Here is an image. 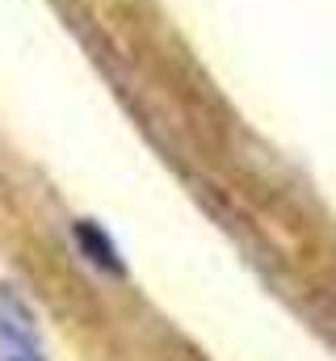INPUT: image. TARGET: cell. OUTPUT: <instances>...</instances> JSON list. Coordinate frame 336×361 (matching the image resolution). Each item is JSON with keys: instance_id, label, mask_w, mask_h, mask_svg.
<instances>
[{"instance_id": "cell-1", "label": "cell", "mask_w": 336, "mask_h": 361, "mask_svg": "<svg viewBox=\"0 0 336 361\" xmlns=\"http://www.w3.org/2000/svg\"><path fill=\"white\" fill-rule=\"evenodd\" d=\"M0 361H51L30 298L13 286H0Z\"/></svg>"}, {"instance_id": "cell-2", "label": "cell", "mask_w": 336, "mask_h": 361, "mask_svg": "<svg viewBox=\"0 0 336 361\" xmlns=\"http://www.w3.org/2000/svg\"><path fill=\"white\" fill-rule=\"evenodd\" d=\"M76 244H80V252H84V261H92L97 269H105V273H122V257H118V244L97 227V223H88V219H80L76 223Z\"/></svg>"}]
</instances>
